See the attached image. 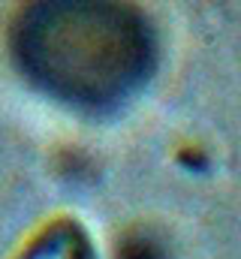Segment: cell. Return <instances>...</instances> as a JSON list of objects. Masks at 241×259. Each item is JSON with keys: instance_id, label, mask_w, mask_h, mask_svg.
I'll use <instances>...</instances> for the list:
<instances>
[{"instance_id": "1", "label": "cell", "mask_w": 241, "mask_h": 259, "mask_svg": "<svg viewBox=\"0 0 241 259\" xmlns=\"http://www.w3.org/2000/svg\"><path fill=\"white\" fill-rule=\"evenodd\" d=\"M33 72L58 91L106 100L148 64V39L127 15L94 6H52L21 33Z\"/></svg>"}]
</instances>
